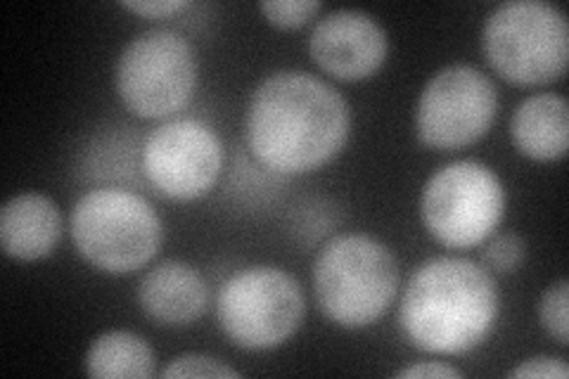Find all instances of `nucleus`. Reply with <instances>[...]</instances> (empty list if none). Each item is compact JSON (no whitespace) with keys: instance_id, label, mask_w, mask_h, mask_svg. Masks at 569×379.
Returning <instances> with one entry per match:
<instances>
[{"instance_id":"6ab92c4d","label":"nucleus","mask_w":569,"mask_h":379,"mask_svg":"<svg viewBox=\"0 0 569 379\" xmlns=\"http://www.w3.org/2000/svg\"><path fill=\"white\" fill-rule=\"evenodd\" d=\"M164 379H176V377H233L238 379L240 372L226 366L223 360L204 356V353H183L173 358L171 363L162 370Z\"/></svg>"},{"instance_id":"423d86ee","label":"nucleus","mask_w":569,"mask_h":379,"mask_svg":"<svg viewBox=\"0 0 569 379\" xmlns=\"http://www.w3.org/2000/svg\"><path fill=\"white\" fill-rule=\"evenodd\" d=\"M307 299L288 270L252 266L230 276L219 290L217 320L223 335L247 351L284 345L305 322Z\"/></svg>"},{"instance_id":"20e7f679","label":"nucleus","mask_w":569,"mask_h":379,"mask_svg":"<svg viewBox=\"0 0 569 379\" xmlns=\"http://www.w3.org/2000/svg\"><path fill=\"white\" fill-rule=\"evenodd\" d=\"M69 228L79 255L112 276L148 266L164 240V226L154 207L123 188H96L79 197Z\"/></svg>"},{"instance_id":"dca6fc26","label":"nucleus","mask_w":569,"mask_h":379,"mask_svg":"<svg viewBox=\"0 0 569 379\" xmlns=\"http://www.w3.org/2000/svg\"><path fill=\"white\" fill-rule=\"evenodd\" d=\"M567 303H569V282L562 278L550 285L539 303V318L543 330L553 337L560 347L569 345V322H567Z\"/></svg>"},{"instance_id":"0eeeda50","label":"nucleus","mask_w":569,"mask_h":379,"mask_svg":"<svg viewBox=\"0 0 569 379\" xmlns=\"http://www.w3.org/2000/svg\"><path fill=\"white\" fill-rule=\"evenodd\" d=\"M506 213V190L498 173L475 159L441 167L420 195L427 232L449 249H472L487 242Z\"/></svg>"},{"instance_id":"f8f14e48","label":"nucleus","mask_w":569,"mask_h":379,"mask_svg":"<svg viewBox=\"0 0 569 379\" xmlns=\"http://www.w3.org/2000/svg\"><path fill=\"white\" fill-rule=\"evenodd\" d=\"M142 313L164 328H186L200 320L209 306V285L186 261H162L138 285Z\"/></svg>"},{"instance_id":"9d476101","label":"nucleus","mask_w":569,"mask_h":379,"mask_svg":"<svg viewBox=\"0 0 569 379\" xmlns=\"http://www.w3.org/2000/svg\"><path fill=\"white\" fill-rule=\"evenodd\" d=\"M223 146L200 119H171L146 138L142 173L150 186L176 202L204 197L221 176Z\"/></svg>"},{"instance_id":"f3484780","label":"nucleus","mask_w":569,"mask_h":379,"mask_svg":"<svg viewBox=\"0 0 569 379\" xmlns=\"http://www.w3.org/2000/svg\"><path fill=\"white\" fill-rule=\"evenodd\" d=\"M527 245L518 232H498L491 235L489 245L482 251V261L496 270V273H512L525 261Z\"/></svg>"},{"instance_id":"7ed1b4c3","label":"nucleus","mask_w":569,"mask_h":379,"mask_svg":"<svg viewBox=\"0 0 569 379\" xmlns=\"http://www.w3.org/2000/svg\"><path fill=\"white\" fill-rule=\"evenodd\" d=\"M401 268L391 249L363 232L330 240L313 263L320 311L345 330L378 322L397 299Z\"/></svg>"},{"instance_id":"f257e3e1","label":"nucleus","mask_w":569,"mask_h":379,"mask_svg":"<svg viewBox=\"0 0 569 379\" xmlns=\"http://www.w3.org/2000/svg\"><path fill=\"white\" fill-rule=\"evenodd\" d=\"M244 133L261 167L309 173L340 154L351 133L347 98L309 71L266 77L247 107Z\"/></svg>"},{"instance_id":"9b49d317","label":"nucleus","mask_w":569,"mask_h":379,"mask_svg":"<svg viewBox=\"0 0 569 379\" xmlns=\"http://www.w3.org/2000/svg\"><path fill=\"white\" fill-rule=\"evenodd\" d=\"M387 31L361 10H335L309 36V52L326 74L340 81H363L387 60Z\"/></svg>"},{"instance_id":"2eb2a0df","label":"nucleus","mask_w":569,"mask_h":379,"mask_svg":"<svg viewBox=\"0 0 569 379\" xmlns=\"http://www.w3.org/2000/svg\"><path fill=\"white\" fill-rule=\"evenodd\" d=\"M154 363L152 347L129 330L96 337L86 353V372L96 379H148L154 375Z\"/></svg>"},{"instance_id":"412c9836","label":"nucleus","mask_w":569,"mask_h":379,"mask_svg":"<svg viewBox=\"0 0 569 379\" xmlns=\"http://www.w3.org/2000/svg\"><path fill=\"white\" fill-rule=\"evenodd\" d=\"M121 8L140 17H152V20H162L188 8L186 0H121Z\"/></svg>"},{"instance_id":"39448f33","label":"nucleus","mask_w":569,"mask_h":379,"mask_svg":"<svg viewBox=\"0 0 569 379\" xmlns=\"http://www.w3.org/2000/svg\"><path fill=\"white\" fill-rule=\"evenodd\" d=\"M482 48L496 74L515 86L558 81L569 60L567 17L546 0H508L489 12Z\"/></svg>"},{"instance_id":"aec40b11","label":"nucleus","mask_w":569,"mask_h":379,"mask_svg":"<svg viewBox=\"0 0 569 379\" xmlns=\"http://www.w3.org/2000/svg\"><path fill=\"white\" fill-rule=\"evenodd\" d=\"M508 377L515 379H567L569 368L565 358L558 356H533L522 360L518 368H512Z\"/></svg>"},{"instance_id":"ddd939ff","label":"nucleus","mask_w":569,"mask_h":379,"mask_svg":"<svg viewBox=\"0 0 569 379\" xmlns=\"http://www.w3.org/2000/svg\"><path fill=\"white\" fill-rule=\"evenodd\" d=\"M60 238V209L41 192L14 195L0 209V247L14 261H39L50 257Z\"/></svg>"},{"instance_id":"f03ea898","label":"nucleus","mask_w":569,"mask_h":379,"mask_svg":"<svg viewBox=\"0 0 569 379\" xmlns=\"http://www.w3.org/2000/svg\"><path fill=\"white\" fill-rule=\"evenodd\" d=\"M501 311L493 276L470 259L437 257L408 280L399 325L413 347L437 356H462L491 335Z\"/></svg>"},{"instance_id":"6e6552de","label":"nucleus","mask_w":569,"mask_h":379,"mask_svg":"<svg viewBox=\"0 0 569 379\" xmlns=\"http://www.w3.org/2000/svg\"><path fill=\"white\" fill-rule=\"evenodd\" d=\"M117 90L127 110L142 119H164L198 88V56L173 29H148L123 46L117 60Z\"/></svg>"},{"instance_id":"4468645a","label":"nucleus","mask_w":569,"mask_h":379,"mask_svg":"<svg viewBox=\"0 0 569 379\" xmlns=\"http://www.w3.org/2000/svg\"><path fill=\"white\" fill-rule=\"evenodd\" d=\"M515 148L533 161H556L569 146V107L558 93H537L518 104L510 121Z\"/></svg>"},{"instance_id":"a211bd4d","label":"nucleus","mask_w":569,"mask_h":379,"mask_svg":"<svg viewBox=\"0 0 569 379\" xmlns=\"http://www.w3.org/2000/svg\"><path fill=\"white\" fill-rule=\"evenodd\" d=\"M320 8L323 6L318 0H263V3H259L266 20L278 29L305 27Z\"/></svg>"},{"instance_id":"4be33fe9","label":"nucleus","mask_w":569,"mask_h":379,"mask_svg":"<svg viewBox=\"0 0 569 379\" xmlns=\"http://www.w3.org/2000/svg\"><path fill=\"white\" fill-rule=\"evenodd\" d=\"M401 379H422V377H435V379H451L462 377V370L449 366V363H437V360H425V363H413L397 372Z\"/></svg>"},{"instance_id":"1a4fd4ad","label":"nucleus","mask_w":569,"mask_h":379,"mask_svg":"<svg viewBox=\"0 0 569 379\" xmlns=\"http://www.w3.org/2000/svg\"><path fill=\"white\" fill-rule=\"evenodd\" d=\"M498 112V90L475 64H449L425 83L416 133L432 150H460L485 138Z\"/></svg>"}]
</instances>
